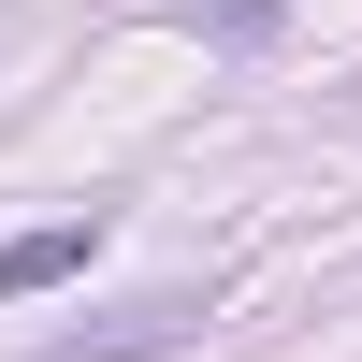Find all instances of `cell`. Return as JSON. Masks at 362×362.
<instances>
[{"label":"cell","mask_w":362,"mask_h":362,"mask_svg":"<svg viewBox=\"0 0 362 362\" xmlns=\"http://www.w3.org/2000/svg\"><path fill=\"white\" fill-rule=\"evenodd\" d=\"M203 319H218V305H203V290H145V305H116L102 334H58L44 362H174V348L203 334Z\"/></svg>","instance_id":"cell-1"},{"label":"cell","mask_w":362,"mask_h":362,"mask_svg":"<svg viewBox=\"0 0 362 362\" xmlns=\"http://www.w3.org/2000/svg\"><path fill=\"white\" fill-rule=\"evenodd\" d=\"M87 261H102V203H87V218H44V232H15V247H0V305H29V290L87 276Z\"/></svg>","instance_id":"cell-2"},{"label":"cell","mask_w":362,"mask_h":362,"mask_svg":"<svg viewBox=\"0 0 362 362\" xmlns=\"http://www.w3.org/2000/svg\"><path fill=\"white\" fill-rule=\"evenodd\" d=\"M189 29H218V44H276V0H174Z\"/></svg>","instance_id":"cell-3"}]
</instances>
